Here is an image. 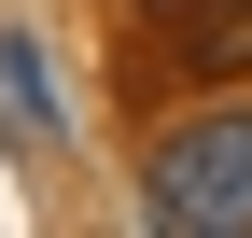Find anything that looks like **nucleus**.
I'll use <instances>...</instances> for the list:
<instances>
[{
    "instance_id": "obj_2",
    "label": "nucleus",
    "mask_w": 252,
    "mask_h": 238,
    "mask_svg": "<svg viewBox=\"0 0 252 238\" xmlns=\"http://www.w3.org/2000/svg\"><path fill=\"white\" fill-rule=\"evenodd\" d=\"M168 70L182 84H238L252 70V0H168Z\"/></svg>"
},
{
    "instance_id": "obj_4",
    "label": "nucleus",
    "mask_w": 252,
    "mask_h": 238,
    "mask_svg": "<svg viewBox=\"0 0 252 238\" xmlns=\"http://www.w3.org/2000/svg\"><path fill=\"white\" fill-rule=\"evenodd\" d=\"M126 14H168V0H126Z\"/></svg>"
},
{
    "instance_id": "obj_3",
    "label": "nucleus",
    "mask_w": 252,
    "mask_h": 238,
    "mask_svg": "<svg viewBox=\"0 0 252 238\" xmlns=\"http://www.w3.org/2000/svg\"><path fill=\"white\" fill-rule=\"evenodd\" d=\"M0 126H14L28 154H42V140L70 126V112H56V84H42V56H28V42H0Z\"/></svg>"
},
{
    "instance_id": "obj_1",
    "label": "nucleus",
    "mask_w": 252,
    "mask_h": 238,
    "mask_svg": "<svg viewBox=\"0 0 252 238\" xmlns=\"http://www.w3.org/2000/svg\"><path fill=\"white\" fill-rule=\"evenodd\" d=\"M140 224L168 238H252V112H182L140 154Z\"/></svg>"
}]
</instances>
